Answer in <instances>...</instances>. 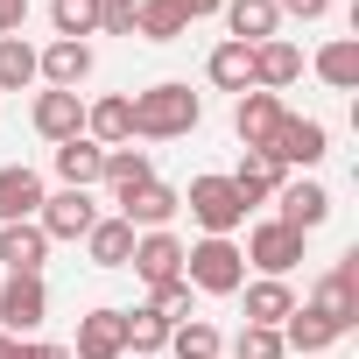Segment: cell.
<instances>
[{
  "label": "cell",
  "instance_id": "obj_1",
  "mask_svg": "<svg viewBox=\"0 0 359 359\" xmlns=\"http://www.w3.org/2000/svg\"><path fill=\"white\" fill-rule=\"evenodd\" d=\"M198 120H205V99L191 85H176V78L134 92V134L141 141H176V134H191Z\"/></svg>",
  "mask_w": 359,
  "mask_h": 359
},
{
  "label": "cell",
  "instance_id": "obj_2",
  "mask_svg": "<svg viewBox=\"0 0 359 359\" xmlns=\"http://www.w3.org/2000/svg\"><path fill=\"white\" fill-rule=\"evenodd\" d=\"M184 282H191L198 296H240L247 254H240L233 240H198V247H184Z\"/></svg>",
  "mask_w": 359,
  "mask_h": 359
},
{
  "label": "cell",
  "instance_id": "obj_3",
  "mask_svg": "<svg viewBox=\"0 0 359 359\" xmlns=\"http://www.w3.org/2000/svg\"><path fill=\"white\" fill-rule=\"evenodd\" d=\"M303 310H310V317H324V324L345 338V331L359 324V254H345V261H338V268L317 282V296H310Z\"/></svg>",
  "mask_w": 359,
  "mask_h": 359
},
{
  "label": "cell",
  "instance_id": "obj_4",
  "mask_svg": "<svg viewBox=\"0 0 359 359\" xmlns=\"http://www.w3.org/2000/svg\"><path fill=\"white\" fill-rule=\"evenodd\" d=\"M184 205H191V219L205 226V240H233V226L247 219V205H240V191H233V176H198Z\"/></svg>",
  "mask_w": 359,
  "mask_h": 359
},
{
  "label": "cell",
  "instance_id": "obj_5",
  "mask_svg": "<svg viewBox=\"0 0 359 359\" xmlns=\"http://www.w3.org/2000/svg\"><path fill=\"white\" fill-rule=\"evenodd\" d=\"M303 240H310V233H296V226L268 219V226H254V233H247V247H240V254H247V268H261V275H275V282H282V275L303 261Z\"/></svg>",
  "mask_w": 359,
  "mask_h": 359
},
{
  "label": "cell",
  "instance_id": "obj_6",
  "mask_svg": "<svg viewBox=\"0 0 359 359\" xmlns=\"http://www.w3.org/2000/svg\"><path fill=\"white\" fill-rule=\"evenodd\" d=\"M113 205H120L113 219H127L134 233H169V219L184 212V198H176L169 184H155V176H148V184H134V191H120Z\"/></svg>",
  "mask_w": 359,
  "mask_h": 359
},
{
  "label": "cell",
  "instance_id": "obj_7",
  "mask_svg": "<svg viewBox=\"0 0 359 359\" xmlns=\"http://www.w3.org/2000/svg\"><path fill=\"white\" fill-rule=\"evenodd\" d=\"M331 155V134H324V120H282L275 127V141H268V162H282V169H317Z\"/></svg>",
  "mask_w": 359,
  "mask_h": 359
},
{
  "label": "cell",
  "instance_id": "obj_8",
  "mask_svg": "<svg viewBox=\"0 0 359 359\" xmlns=\"http://www.w3.org/2000/svg\"><path fill=\"white\" fill-rule=\"evenodd\" d=\"M43 317H50V289H43V275H8V282H0V331H8V338H15V331L29 338Z\"/></svg>",
  "mask_w": 359,
  "mask_h": 359
},
{
  "label": "cell",
  "instance_id": "obj_9",
  "mask_svg": "<svg viewBox=\"0 0 359 359\" xmlns=\"http://www.w3.org/2000/svg\"><path fill=\"white\" fill-rule=\"evenodd\" d=\"M36 226H43V240H85L99 226V205H92V191H57V198H43Z\"/></svg>",
  "mask_w": 359,
  "mask_h": 359
},
{
  "label": "cell",
  "instance_id": "obj_10",
  "mask_svg": "<svg viewBox=\"0 0 359 359\" xmlns=\"http://www.w3.org/2000/svg\"><path fill=\"white\" fill-rule=\"evenodd\" d=\"M275 205H282L275 219H282V226H296V233H317V226L331 219V191L317 184V176H289V184L275 191Z\"/></svg>",
  "mask_w": 359,
  "mask_h": 359
},
{
  "label": "cell",
  "instance_id": "obj_11",
  "mask_svg": "<svg viewBox=\"0 0 359 359\" xmlns=\"http://www.w3.org/2000/svg\"><path fill=\"white\" fill-rule=\"evenodd\" d=\"M289 120V106L275 99V92H240V113H233V134L247 141V155H268V141H275V127Z\"/></svg>",
  "mask_w": 359,
  "mask_h": 359
},
{
  "label": "cell",
  "instance_id": "obj_12",
  "mask_svg": "<svg viewBox=\"0 0 359 359\" xmlns=\"http://www.w3.org/2000/svg\"><path fill=\"white\" fill-rule=\"evenodd\" d=\"M303 78V50L289 43V36H268V43H254V92H289Z\"/></svg>",
  "mask_w": 359,
  "mask_h": 359
},
{
  "label": "cell",
  "instance_id": "obj_13",
  "mask_svg": "<svg viewBox=\"0 0 359 359\" xmlns=\"http://www.w3.org/2000/svg\"><path fill=\"white\" fill-rule=\"evenodd\" d=\"M36 78L50 92H78L92 78V43H50V50H36Z\"/></svg>",
  "mask_w": 359,
  "mask_h": 359
},
{
  "label": "cell",
  "instance_id": "obj_14",
  "mask_svg": "<svg viewBox=\"0 0 359 359\" xmlns=\"http://www.w3.org/2000/svg\"><path fill=\"white\" fill-rule=\"evenodd\" d=\"M71 359H127V317L120 310H92L78 317V345Z\"/></svg>",
  "mask_w": 359,
  "mask_h": 359
},
{
  "label": "cell",
  "instance_id": "obj_15",
  "mask_svg": "<svg viewBox=\"0 0 359 359\" xmlns=\"http://www.w3.org/2000/svg\"><path fill=\"white\" fill-rule=\"evenodd\" d=\"M127 268H134L148 289H155V282H176V275H184V240H176V233H141Z\"/></svg>",
  "mask_w": 359,
  "mask_h": 359
},
{
  "label": "cell",
  "instance_id": "obj_16",
  "mask_svg": "<svg viewBox=\"0 0 359 359\" xmlns=\"http://www.w3.org/2000/svg\"><path fill=\"white\" fill-rule=\"evenodd\" d=\"M29 120H36L43 141H78L85 134V99L78 92H36V113Z\"/></svg>",
  "mask_w": 359,
  "mask_h": 359
},
{
  "label": "cell",
  "instance_id": "obj_17",
  "mask_svg": "<svg viewBox=\"0 0 359 359\" xmlns=\"http://www.w3.org/2000/svg\"><path fill=\"white\" fill-rule=\"evenodd\" d=\"M43 261H50V240H43L36 219L0 226V268H8V275H43Z\"/></svg>",
  "mask_w": 359,
  "mask_h": 359
},
{
  "label": "cell",
  "instance_id": "obj_18",
  "mask_svg": "<svg viewBox=\"0 0 359 359\" xmlns=\"http://www.w3.org/2000/svg\"><path fill=\"white\" fill-rule=\"evenodd\" d=\"M36 212H43V176H36L29 162L0 169V226H22V219H36Z\"/></svg>",
  "mask_w": 359,
  "mask_h": 359
},
{
  "label": "cell",
  "instance_id": "obj_19",
  "mask_svg": "<svg viewBox=\"0 0 359 359\" xmlns=\"http://www.w3.org/2000/svg\"><path fill=\"white\" fill-rule=\"evenodd\" d=\"M219 15H226L233 43H247V50H254V43H268V36L282 29V15H275V0H226Z\"/></svg>",
  "mask_w": 359,
  "mask_h": 359
},
{
  "label": "cell",
  "instance_id": "obj_20",
  "mask_svg": "<svg viewBox=\"0 0 359 359\" xmlns=\"http://www.w3.org/2000/svg\"><path fill=\"white\" fill-rule=\"evenodd\" d=\"M99 162H106L99 141H85V134H78V141H57V184H64V191H92V184H99Z\"/></svg>",
  "mask_w": 359,
  "mask_h": 359
},
{
  "label": "cell",
  "instance_id": "obj_21",
  "mask_svg": "<svg viewBox=\"0 0 359 359\" xmlns=\"http://www.w3.org/2000/svg\"><path fill=\"white\" fill-rule=\"evenodd\" d=\"M85 141H99V148L134 141V99H99V106H85Z\"/></svg>",
  "mask_w": 359,
  "mask_h": 359
},
{
  "label": "cell",
  "instance_id": "obj_22",
  "mask_svg": "<svg viewBox=\"0 0 359 359\" xmlns=\"http://www.w3.org/2000/svg\"><path fill=\"white\" fill-rule=\"evenodd\" d=\"M134 240H141V233H134L127 219H99V226L85 233V254H92V268H127V261H134Z\"/></svg>",
  "mask_w": 359,
  "mask_h": 359
},
{
  "label": "cell",
  "instance_id": "obj_23",
  "mask_svg": "<svg viewBox=\"0 0 359 359\" xmlns=\"http://www.w3.org/2000/svg\"><path fill=\"white\" fill-rule=\"evenodd\" d=\"M247 289V324H268V331H282V317L296 310V289L289 282H275V275H261V282H240Z\"/></svg>",
  "mask_w": 359,
  "mask_h": 359
},
{
  "label": "cell",
  "instance_id": "obj_24",
  "mask_svg": "<svg viewBox=\"0 0 359 359\" xmlns=\"http://www.w3.org/2000/svg\"><path fill=\"white\" fill-rule=\"evenodd\" d=\"M282 184H289V169H282V162H268V155H240V169H233L240 205H268Z\"/></svg>",
  "mask_w": 359,
  "mask_h": 359
},
{
  "label": "cell",
  "instance_id": "obj_25",
  "mask_svg": "<svg viewBox=\"0 0 359 359\" xmlns=\"http://www.w3.org/2000/svg\"><path fill=\"white\" fill-rule=\"evenodd\" d=\"M205 78H212L219 92H254V50L226 36V43L212 50V64H205Z\"/></svg>",
  "mask_w": 359,
  "mask_h": 359
},
{
  "label": "cell",
  "instance_id": "obj_26",
  "mask_svg": "<svg viewBox=\"0 0 359 359\" xmlns=\"http://www.w3.org/2000/svg\"><path fill=\"white\" fill-rule=\"evenodd\" d=\"M331 345H338V331H331L324 317H310L303 303L282 317V352H303V359H317V352H331Z\"/></svg>",
  "mask_w": 359,
  "mask_h": 359
},
{
  "label": "cell",
  "instance_id": "obj_27",
  "mask_svg": "<svg viewBox=\"0 0 359 359\" xmlns=\"http://www.w3.org/2000/svg\"><path fill=\"white\" fill-rule=\"evenodd\" d=\"M148 148H134V141H120V148H106V162H99V184H113V198L120 191H134V184H148Z\"/></svg>",
  "mask_w": 359,
  "mask_h": 359
},
{
  "label": "cell",
  "instance_id": "obj_28",
  "mask_svg": "<svg viewBox=\"0 0 359 359\" xmlns=\"http://www.w3.org/2000/svg\"><path fill=\"white\" fill-rule=\"evenodd\" d=\"M317 78H324L331 92H352V85H359V43H352V36L324 43V50H317Z\"/></svg>",
  "mask_w": 359,
  "mask_h": 359
},
{
  "label": "cell",
  "instance_id": "obj_29",
  "mask_svg": "<svg viewBox=\"0 0 359 359\" xmlns=\"http://www.w3.org/2000/svg\"><path fill=\"white\" fill-rule=\"evenodd\" d=\"M50 22H57V43H85L99 36V0H50Z\"/></svg>",
  "mask_w": 359,
  "mask_h": 359
},
{
  "label": "cell",
  "instance_id": "obj_30",
  "mask_svg": "<svg viewBox=\"0 0 359 359\" xmlns=\"http://www.w3.org/2000/svg\"><path fill=\"white\" fill-rule=\"evenodd\" d=\"M162 352H176V359H219V352H226V338H219L205 317H191V324H176V331H169V345H162Z\"/></svg>",
  "mask_w": 359,
  "mask_h": 359
},
{
  "label": "cell",
  "instance_id": "obj_31",
  "mask_svg": "<svg viewBox=\"0 0 359 359\" xmlns=\"http://www.w3.org/2000/svg\"><path fill=\"white\" fill-rule=\"evenodd\" d=\"M191 22L176 15V0H141V15H134V36H148V43H176Z\"/></svg>",
  "mask_w": 359,
  "mask_h": 359
},
{
  "label": "cell",
  "instance_id": "obj_32",
  "mask_svg": "<svg viewBox=\"0 0 359 359\" xmlns=\"http://www.w3.org/2000/svg\"><path fill=\"white\" fill-rule=\"evenodd\" d=\"M22 85H36V43L0 36V92H22Z\"/></svg>",
  "mask_w": 359,
  "mask_h": 359
},
{
  "label": "cell",
  "instance_id": "obj_33",
  "mask_svg": "<svg viewBox=\"0 0 359 359\" xmlns=\"http://www.w3.org/2000/svg\"><path fill=\"white\" fill-rule=\"evenodd\" d=\"M162 324H191L198 317V289L184 282V275H176V282H155V303H148Z\"/></svg>",
  "mask_w": 359,
  "mask_h": 359
},
{
  "label": "cell",
  "instance_id": "obj_34",
  "mask_svg": "<svg viewBox=\"0 0 359 359\" xmlns=\"http://www.w3.org/2000/svg\"><path fill=\"white\" fill-rule=\"evenodd\" d=\"M120 317H127V352H162L169 331H176V324H162L155 310H120Z\"/></svg>",
  "mask_w": 359,
  "mask_h": 359
},
{
  "label": "cell",
  "instance_id": "obj_35",
  "mask_svg": "<svg viewBox=\"0 0 359 359\" xmlns=\"http://www.w3.org/2000/svg\"><path fill=\"white\" fill-rule=\"evenodd\" d=\"M233 359H282V331H268V324H247V331L233 338Z\"/></svg>",
  "mask_w": 359,
  "mask_h": 359
},
{
  "label": "cell",
  "instance_id": "obj_36",
  "mask_svg": "<svg viewBox=\"0 0 359 359\" xmlns=\"http://www.w3.org/2000/svg\"><path fill=\"white\" fill-rule=\"evenodd\" d=\"M134 15H141V0H99V29L106 36H134Z\"/></svg>",
  "mask_w": 359,
  "mask_h": 359
},
{
  "label": "cell",
  "instance_id": "obj_37",
  "mask_svg": "<svg viewBox=\"0 0 359 359\" xmlns=\"http://www.w3.org/2000/svg\"><path fill=\"white\" fill-rule=\"evenodd\" d=\"M8 359H71V345H43V338H15Z\"/></svg>",
  "mask_w": 359,
  "mask_h": 359
},
{
  "label": "cell",
  "instance_id": "obj_38",
  "mask_svg": "<svg viewBox=\"0 0 359 359\" xmlns=\"http://www.w3.org/2000/svg\"><path fill=\"white\" fill-rule=\"evenodd\" d=\"M275 15H296V22H324L331 0H275Z\"/></svg>",
  "mask_w": 359,
  "mask_h": 359
},
{
  "label": "cell",
  "instance_id": "obj_39",
  "mask_svg": "<svg viewBox=\"0 0 359 359\" xmlns=\"http://www.w3.org/2000/svg\"><path fill=\"white\" fill-rule=\"evenodd\" d=\"M22 22H29V0H0V36H22Z\"/></svg>",
  "mask_w": 359,
  "mask_h": 359
},
{
  "label": "cell",
  "instance_id": "obj_40",
  "mask_svg": "<svg viewBox=\"0 0 359 359\" xmlns=\"http://www.w3.org/2000/svg\"><path fill=\"white\" fill-rule=\"evenodd\" d=\"M226 8V0H176V15H184V22H205V15H219Z\"/></svg>",
  "mask_w": 359,
  "mask_h": 359
},
{
  "label": "cell",
  "instance_id": "obj_41",
  "mask_svg": "<svg viewBox=\"0 0 359 359\" xmlns=\"http://www.w3.org/2000/svg\"><path fill=\"white\" fill-rule=\"evenodd\" d=\"M8 352H15V338H8V331H0V359H8Z\"/></svg>",
  "mask_w": 359,
  "mask_h": 359
}]
</instances>
